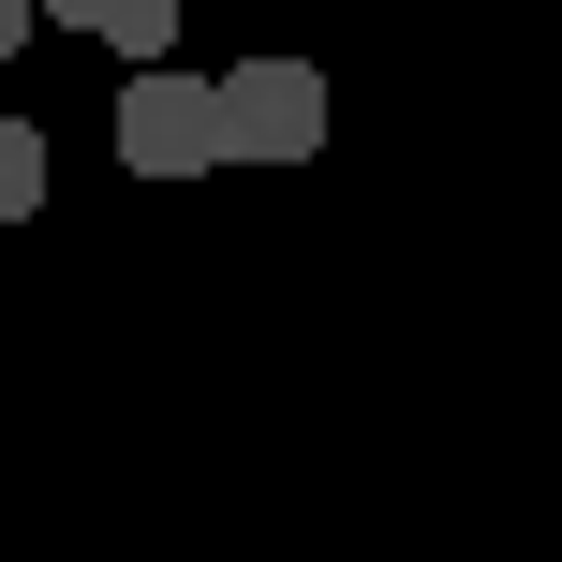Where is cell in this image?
I'll list each match as a JSON object with an SVG mask.
<instances>
[{
  "instance_id": "6da1fadb",
  "label": "cell",
  "mask_w": 562,
  "mask_h": 562,
  "mask_svg": "<svg viewBox=\"0 0 562 562\" xmlns=\"http://www.w3.org/2000/svg\"><path fill=\"white\" fill-rule=\"evenodd\" d=\"M207 119H223V164H311L326 148V75L311 59H237V75H207Z\"/></svg>"
},
{
  "instance_id": "7a4b0ae2",
  "label": "cell",
  "mask_w": 562,
  "mask_h": 562,
  "mask_svg": "<svg viewBox=\"0 0 562 562\" xmlns=\"http://www.w3.org/2000/svg\"><path fill=\"white\" fill-rule=\"evenodd\" d=\"M119 164H134V178H223L207 75H178V59H134V75H119Z\"/></svg>"
},
{
  "instance_id": "3957f363",
  "label": "cell",
  "mask_w": 562,
  "mask_h": 562,
  "mask_svg": "<svg viewBox=\"0 0 562 562\" xmlns=\"http://www.w3.org/2000/svg\"><path fill=\"white\" fill-rule=\"evenodd\" d=\"M30 15L89 30V45H104V59H164V45H178V0H30Z\"/></svg>"
},
{
  "instance_id": "277c9868",
  "label": "cell",
  "mask_w": 562,
  "mask_h": 562,
  "mask_svg": "<svg viewBox=\"0 0 562 562\" xmlns=\"http://www.w3.org/2000/svg\"><path fill=\"white\" fill-rule=\"evenodd\" d=\"M45 119H0V223H30V207H45Z\"/></svg>"
},
{
  "instance_id": "5b68a950",
  "label": "cell",
  "mask_w": 562,
  "mask_h": 562,
  "mask_svg": "<svg viewBox=\"0 0 562 562\" xmlns=\"http://www.w3.org/2000/svg\"><path fill=\"white\" fill-rule=\"evenodd\" d=\"M15 45H30V0H0V59H15Z\"/></svg>"
},
{
  "instance_id": "8992f818",
  "label": "cell",
  "mask_w": 562,
  "mask_h": 562,
  "mask_svg": "<svg viewBox=\"0 0 562 562\" xmlns=\"http://www.w3.org/2000/svg\"><path fill=\"white\" fill-rule=\"evenodd\" d=\"M178 15H193V0H178Z\"/></svg>"
}]
</instances>
